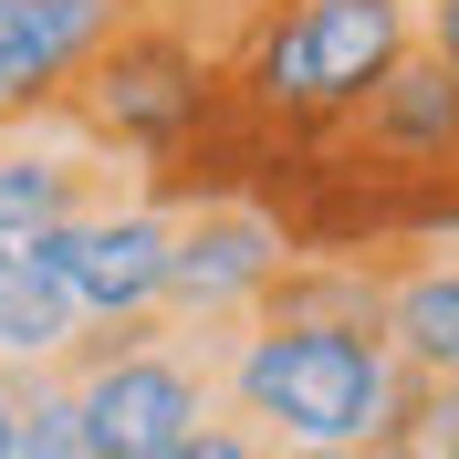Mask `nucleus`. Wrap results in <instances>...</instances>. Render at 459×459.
I'll use <instances>...</instances> for the list:
<instances>
[{"instance_id": "nucleus-1", "label": "nucleus", "mask_w": 459, "mask_h": 459, "mask_svg": "<svg viewBox=\"0 0 459 459\" xmlns=\"http://www.w3.org/2000/svg\"><path fill=\"white\" fill-rule=\"evenodd\" d=\"M220 42L230 105L272 146H314L386 84V63L418 42V0H188Z\"/></svg>"}, {"instance_id": "nucleus-2", "label": "nucleus", "mask_w": 459, "mask_h": 459, "mask_svg": "<svg viewBox=\"0 0 459 459\" xmlns=\"http://www.w3.org/2000/svg\"><path fill=\"white\" fill-rule=\"evenodd\" d=\"M220 418L261 449H366L397 418V355L366 324H230L220 334Z\"/></svg>"}, {"instance_id": "nucleus-3", "label": "nucleus", "mask_w": 459, "mask_h": 459, "mask_svg": "<svg viewBox=\"0 0 459 459\" xmlns=\"http://www.w3.org/2000/svg\"><path fill=\"white\" fill-rule=\"evenodd\" d=\"M220 334H188L168 314H136V324H84V334L53 355V376L74 386L84 407V438L94 459H168L178 438L220 418Z\"/></svg>"}, {"instance_id": "nucleus-4", "label": "nucleus", "mask_w": 459, "mask_h": 459, "mask_svg": "<svg viewBox=\"0 0 459 459\" xmlns=\"http://www.w3.org/2000/svg\"><path fill=\"white\" fill-rule=\"evenodd\" d=\"M168 240H178V209L115 188V199L74 209V220L31 230V261L63 282V303L84 324H136V314H157V292H168Z\"/></svg>"}, {"instance_id": "nucleus-5", "label": "nucleus", "mask_w": 459, "mask_h": 459, "mask_svg": "<svg viewBox=\"0 0 459 459\" xmlns=\"http://www.w3.org/2000/svg\"><path fill=\"white\" fill-rule=\"evenodd\" d=\"M282 261H292V240L272 230V209H251V199H188L178 209V240H168V292H157V314L188 324V334H230Z\"/></svg>"}, {"instance_id": "nucleus-6", "label": "nucleus", "mask_w": 459, "mask_h": 459, "mask_svg": "<svg viewBox=\"0 0 459 459\" xmlns=\"http://www.w3.org/2000/svg\"><path fill=\"white\" fill-rule=\"evenodd\" d=\"M334 146H355L376 168H407V178H449L459 168V74L407 42V53L386 63V84L334 126Z\"/></svg>"}, {"instance_id": "nucleus-7", "label": "nucleus", "mask_w": 459, "mask_h": 459, "mask_svg": "<svg viewBox=\"0 0 459 459\" xmlns=\"http://www.w3.org/2000/svg\"><path fill=\"white\" fill-rule=\"evenodd\" d=\"M136 11L146 0H11V31H0V126L53 115L63 84H74Z\"/></svg>"}, {"instance_id": "nucleus-8", "label": "nucleus", "mask_w": 459, "mask_h": 459, "mask_svg": "<svg viewBox=\"0 0 459 459\" xmlns=\"http://www.w3.org/2000/svg\"><path fill=\"white\" fill-rule=\"evenodd\" d=\"M94 199H115V168L63 126V115L0 126V240H31V230L74 220V209H94Z\"/></svg>"}, {"instance_id": "nucleus-9", "label": "nucleus", "mask_w": 459, "mask_h": 459, "mask_svg": "<svg viewBox=\"0 0 459 459\" xmlns=\"http://www.w3.org/2000/svg\"><path fill=\"white\" fill-rule=\"evenodd\" d=\"M386 355L407 376H449L459 386V251H397L386 261Z\"/></svg>"}, {"instance_id": "nucleus-10", "label": "nucleus", "mask_w": 459, "mask_h": 459, "mask_svg": "<svg viewBox=\"0 0 459 459\" xmlns=\"http://www.w3.org/2000/svg\"><path fill=\"white\" fill-rule=\"evenodd\" d=\"M84 334V314L63 303V282L31 261V240H0V355L11 366H53Z\"/></svg>"}, {"instance_id": "nucleus-11", "label": "nucleus", "mask_w": 459, "mask_h": 459, "mask_svg": "<svg viewBox=\"0 0 459 459\" xmlns=\"http://www.w3.org/2000/svg\"><path fill=\"white\" fill-rule=\"evenodd\" d=\"M11 459H94L84 407H74V386H63L53 366H31V397H22V449H11Z\"/></svg>"}, {"instance_id": "nucleus-12", "label": "nucleus", "mask_w": 459, "mask_h": 459, "mask_svg": "<svg viewBox=\"0 0 459 459\" xmlns=\"http://www.w3.org/2000/svg\"><path fill=\"white\" fill-rule=\"evenodd\" d=\"M168 459H272V449H261V438H251V429H240V418H199V429L178 438V449H168Z\"/></svg>"}, {"instance_id": "nucleus-13", "label": "nucleus", "mask_w": 459, "mask_h": 459, "mask_svg": "<svg viewBox=\"0 0 459 459\" xmlns=\"http://www.w3.org/2000/svg\"><path fill=\"white\" fill-rule=\"evenodd\" d=\"M418 53H438L459 74V0H418Z\"/></svg>"}, {"instance_id": "nucleus-14", "label": "nucleus", "mask_w": 459, "mask_h": 459, "mask_svg": "<svg viewBox=\"0 0 459 459\" xmlns=\"http://www.w3.org/2000/svg\"><path fill=\"white\" fill-rule=\"evenodd\" d=\"M22 397H31V366H11V355H0V459L22 449Z\"/></svg>"}, {"instance_id": "nucleus-15", "label": "nucleus", "mask_w": 459, "mask_h": 459, "mask_svg": "<svg viewBox=\"0 0 459 459\" xmlns=\"http://www.w3.org/2000/svg\"><path fill=\"white\" fill-rule=\"evenodd\" d=\"M355 459H438V449H429V438H366Z\"/></svg>"}, {"instance_id": "nucleus-16", "label": "nucleus", "mask_w": 459, "mask_h": 459, "mask_svg": "<svg viewBox=\"0 0 459 459\" xmlns=\"http://www.w3.org/2000/svg\"><path fill=\"white\" fill-rule=\"evenodd\" d=\"M272 459H355V449H272Z\"/></svg>"}, {"instance_id": "nucleus-17", "label": "nucleus", "mask_w": 459, "mask_h": 459, "mask_svg": "<svg viewBox=\"0 0 459 459\" xmlns=\"http://www.w3.org/2000/svg\"><path fill=\"white\" fill-rule=\"evenodd\" d=\"M438 459H459V438H449V449H438Z\"/></svg>"}]
</instances>
